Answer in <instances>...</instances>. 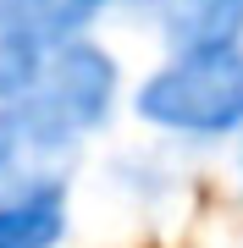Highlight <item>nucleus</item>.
<instances>
[{"instance_id": "1", "label": "nucleus", "mask_w": 243, "mask_h": 248, "mask_svg": "<svg viewBox=\"0 0 243 248\" xmlns=\"http://www.w3.org/2000/svg\"><path fill=\"white\" fill-rule=\"evenodd\" d=\"M122 110V66L94 39H66L45 55L33 89L0 105V193L66 182L83 143Z\"/></svg>"}, {"instance_id": "2", "label": "nucleus", "mask_w": 243, "mask_h": 248, "mask_svg": "<svg viewBox=\"0 0 243 248\" xmlns=\"http://www.w3.org/2000/svg\"><path fill=\"white\" fill-rule=\"evenodd\" d=\"M133 116L177 149L243 143V45L171 50L133 89Z\"/></svg>"}, {"instance_id": "3", "label": "nucleus", "mask_w": 243, "mask_h": 248, "mask_svg": "<svg viewBox=\"0 0 243 248\" xmlns=\"http://www.w3.org/2000/svg\"><path fill=\"white\" fill-rule=\"evenodd\" d=\"M72 210H66V182L11 187L0 193V248H61Z\"/></svg>"}, {"instance_id": "4", "label": "nucleus", "mask_w": 243, "mask_h": 248, "mask_svg": "<svg viewBox=\"0 0 243 248\" xmlns=\"http://www.w3.org/2000/svg\"><path fill=\"white\" fill-rule=\"evenodd\" d=\"M166 50H227L243 45V0H161L155 6Z\"/></svg>"}, {"instance_id": "5", "label": "nucleus", "mask_w": 243, "mask_h": 248, "mask_svg": "<svg viewBox=\"0 0 243 248\" xmlns=\"http://www.w3.org/2000/svg\"><path fill=\"white\" fill-rule=\"evenodd\" d=\"M116 0H6V22L39 45H66V39H89V28L105 17Z\"/></svg>"}, {"instance_id": "6", "label": "nucleus", "mask_w": 243, "mask_h": 248, "mask_svg": "<svg viewBox=\"0 0 243 248\" xmlns=\"http://www.w3.org/2000/svg\"><path fill=\"white\" fill-rule=\"evenodd\" d=\"M122 6H138V11H155L161 0H122Z\"/></svg>"}, {"instance_id": "7", "label": "nucleus", "mask_w": 243, "mask_h": 248, "mask_svg": "<svg viewBox=\"0 0 243 248\" xmlns=\"http://www.w3.org/2000/svg\"><path fill=\"white\" fill-rule=\"evenodd\" d=\"M238 182H243V143H238Z\"/></svg>"}, {"instance_id": "8", "label": "nucleus", "mask_w": 243, "mask_h": 248, "mask_svg": "<svg viewBox=\"0 0 243 248\" xmlns=\"http://www.w3.org/2000/svg\"><path fill=\"white\" fill-rule=\"evenodd\" d=\"M0 22H6V0H0Z\"/></svg>"}]
</instances>
